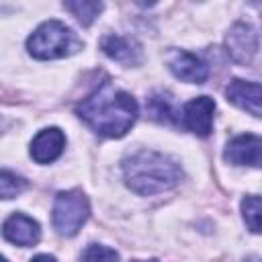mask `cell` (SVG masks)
<instances>
[{"instance_id":"obj_1","label":"cell","mask_w":262,"mask_h":262,"mask_svg":"<svg viewBox=\"0 0 262 262\" xmlns=\"http://www.w3.org/2000/svg\"><path fill=\"white\" fill-rule=\"evenodd\" d=\"M76 111L90 129L104 137H123L137 119L135 98L129 92L115 88L111 82H102Z\"/></svg>"},{"instance_id":"obj_2","label":"cell","mask_w":262,"mask_h":262,"mask_svg":"<svg viewBox=\"0 0 262 262\" xmlns=\"http://www.w3.org/2000/svg\"><path fill=\"white\" fill-rule=\"evenodd\" d=\"M123 176L133 192L151 196L174 188L182 178V170L180 164L166 154L139 149L123 162Z\"/></svg>"},{"instance_id":"obj_3","label":"cell","mask_w":262,"mask_h":262,"mask_svg":"<svg viewBox=\"0 0 262 262\" xmlns=\"http://www.w3.org/2000/svg\"><path fill=\"white\" fill-rule=\"evenodd\" d=\"M27 49L37 59H59L82 49V41L61 20H45L29 37Z\"/></svg>"},{"instance_id":"obj_4","label":"cell","mask_w":262,"mask_h":262,"mask_svg":"<svg viewBox=\"0 0 262 262\" xmlns=\"http://www.w3.org/2000/svg\"><path fill=\"white\" fill-rule=\"evenodd\" d=\"M88 215H90V205L82 190L72 188L55 196L51 217H53V227L57 229V233L68 235V237L76 235L80 227L86 223Z\"/></svg>"},{"instance_id":"obj_5","label":"cell","mask_w":262,"mask_h":262,"mask_svg":"<svg viewBox=\"0 0 262 262\" xmlns=\"http://www.w3.org/2000/svg\"><path fill=\"white\" fill-rule=\"evenodd\" d=\"M225 49L235 63H250L258 53V31L248 23H235L225 37Z\"/></svg>"},{"instance_id":"obj_6","label":"cell","mask_w":262,"mask_h":262,"mask_svg":"<svg viewBox=\"0 0 262 262\" xmlns=\"http://www.w3.org/2000/svg\"><path fill=\"white\" fill-rule=\"evenodd\" d=\"M215 117V100L209 96H196L188 100L182 108V123L188 131L199 137H207L213 129Z\"/></svg>"},{"instance_id":"obj_7","label":"cell","mask_w":262,"mask_h":262,"mask_svg":"<svg viewBox=\"0 0 262 262\" xmlns=\"http://www.w3.org/2000/svg\"><path fill=\"white\" fill-rule=\"evenodd\" d=\"M166 63L170 68V72L188 84H203L209 78V68L203 59H199L196 55L182 51V49H172L166 55Z\"/></svg>"},{"instance_id":"obj_8","label":"cell","mask_w":262,"mask_h":262,"mask_svg":"<svg viewBox=\"0 0 262 262\" xmlns=\"http://www.w3.org/2000/svg\"><path fill=\"white\" fill-rule=\"evenodd\" d=\"M260 151H262L260 137L254 135V133H246V135L233 137L227 143L223 158L229 164H233V166H252V168H258L260 166Z\"/></svg>"},{"instance_id":"obj_9","label":"cell","mask_w":262,"mask_h":262,"mask_svg":"<svg viewBox=\"0 0 262 262\" xmlns=\"http://www.w3.org/2000/svg\"><path fill=\"white\" fill-rule=\"evenodd\" d=\"M66 145V135L61 129L57 127H47L43 131H39L35 135V139L31 141V158L37 164H49L55 162Z\"/></svg>"},{"instance_id":"obj_10","label":"cell","mask_w":262,"mask_h":262,"mask_svg":"<svg viewBox=\"0 0 262 262\" xmlns=\"http://www.w3.org/2000/svg\"><path fill=\"white\" fill-rule=\"evenodd\" d=\"M2 233L4 237L10 242V244H16V246H23V248H29V246H35L41 237V229H39V223L23 213H14L10 215L4 225H2Z\"/></svg>"},{"instance_id":"obj_11","label":"cell","mask_w":262,"mask_h":262,"mask_svg":"<svg viewBox=\"0 0 262 262\" xmlns=\"http://www.w3.org/2000/svg\"><path fill=\"white\" fill-rule=\"evenodd\" d=\"M100 49L115 61L125 63V66H137L143 59V51L141 45L131 39V37H123V35H106L100 41Z\"/></svg>"},{"instance_id":"obj_12","label":"cell","mask_w":262,"mask_h":262,"mask_svg":"<svg viewBox=\"0 0 262 262\" xmlns=\"http://www.w3.org/2000/svg\"><path fill=\"white\" fill-rule=\"evenodd\" d=\"M225 96L231 104L239 106L242 111H248L252 117H260V100L262 90L258 82H246V80H231L225 88Z\"/></svg>"},{"instance_id":"obj_13","label":"cell","mask_w":262,"mask_h":262,"mask_svg":"<svg viewBox=\"0 0 262 262\" xmlns=\"http://www.w3.org/2000/svg\"><path fill=\"white\" fill-rule=\"evenodd\" d=\"M63 8L70 10L84 27L92 25L100 10H102V2H92V0H74V2H63Z\"/></svg>"},{"instance_id":"obj_14","label":"cell","mask_w":262,"mask_h":262,"mask_svg":"<svg viewBox=\"0 0 262 262\" xmlns=\"http://www.w3.org/2000/svg\"><path fill=\"white\" fill-rule=\"evenodd\" d=\"M27 188V180L10 170H0V199H14Z\"/></svg>"},{"instance_id":"obj_15","label":"cell","mask_w":262,"mask_h":262,"mask_svg":"<svg viewBox=\"0 0 262 262\" xmlns=\"http://www.w3.org/2000/svg\"><path fill=\"white\" fill-rule=\"evenodd\" d=\"M242 213H244V221L250 227L252 233L260 231V196L258 194H250L242 201Z\"/></svg>"},{"instance_id":"obj_16","label":"cell","mask_w":262,"mask_h":262,"mask_svg":"<svg viewBox=\"0 0 262 262\" xmlns=\"http://www.w3.org/2000/svg\"><path fill=\"white\" fill-rule=\"evenodd\" d=\"M82 262H119V254L113 248H106L100 244H90L82 252Z\"/></svg>"},{"instance_id":"obj_17","label":"cell","mask_w":262,"mask_h":262,"mask_svg":"<svg viewBox=\"0 0 262 262\" xmlns=\"http://www.w3.org/2000/svg\"><path fill=\"white\" fill-rule=\"evenodd\" d=\"M149 113L154 119L162 121V123H170L174 119V111L170 104V98H166L164 94H154L149 98Z\"/></svg>"},{"instance_id":"obj_18","label":"cell","mask_w":262,"mask_h":262,"mask_svg":"<svg viewBox=\"0 0 262 262\" xmlns=\"http://www.w3.org/2000/svg\"><path fill=\"white\" fill-rule=\"evenodd\" d=\"M31 262H57L53 256H49V254H39V256H35Z\"/></svg>"},{"instance_id":"obj_19","label":"cell","mask_w":262,"mask_h":262,"mask_svg":"<svg viewBox=\"0 0 262 262\" xmlns=\"http://www.w3.org/2000/svg\"><path fill=\"white\" fill-rule=\"evenodd\" d=\"M0 262H8V260H6V258H4V256H0Z\"/></svg>"},{"instance_id":"obj_20","label":"cell","mask_w":262,"mask_h":262,"mask_svg":"<svg viewBox=\"0 0 262 262\" xmlns=\"http://www.w3.org/2000/svg\"><path fill=\"white\" fill-rule=\"evenodd\" d=\"M147 262H158V260H147Z\"/></svg>"}]
</instances>
